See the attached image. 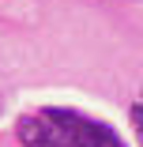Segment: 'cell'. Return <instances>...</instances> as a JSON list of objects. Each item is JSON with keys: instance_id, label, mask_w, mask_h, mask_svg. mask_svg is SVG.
<instances>
[{"instance_id": "obj_1", "label": "cell", "mask_w": 143, "mask_h": 147, "mask_svg": "<svg viewBox=\"0 0 143 147\" xmlns=\"http://www.w3.org/2000/svg\"><path fill=\"white\" fill-rule=\"evenodd\" d=\"M53 125H60L72 140V147H124L117 140V132H113L109 125H98V121H87V117H79L72 109H42Z\"/></svg>"}, {"instance_id": "obj_3", "label": "cell", "mask_w": 143, "mask_h": 147, "mask_svg": "<svg viewBox=\"0 0 143 147\" xmlns=\"http://www.w3.org/2000/svg\"><path fill=\"white\" fill-rule=\"evenodd\" d=\"M132 125H136V132H139V147H143V102L132 106Z\"/></svg>"}, {"instance_id": "obj_2", "label": "cell", "mask_w": 143, "mask_h": 147, "mask_svg": "<svg viewBox=\"0 0 143 147\" xmlns=\"http://www.w3.org/2000/svg\"><path fill=\"white\" fill-rule=\"evenodd\" d=\"M19 140H23L26 147H72L68 132H64L60 125H53L45 113L23 117V121H19Z\"/></svg>"}]
</instances>
